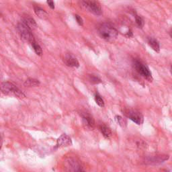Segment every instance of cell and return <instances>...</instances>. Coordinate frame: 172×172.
<instances>
[{
	"instance_id": "cell-1",
	"label": "cell",
	"mask_w": 172,
	"mask_h": 172,
	"mask_svg": "<svg viewBox=\"0 0 172 172\" xmlns=\"http://www.w3.org/2000/svg\"><path fill=\"white\" fill-rule=\"evenodd\" d=\"M100 37L108 42H113L118 36V31L108 23H103L98 28Z\"/></svg>"
},
{
	"instance_id": "cell-2",
	"label": "cell",
	"mask_w": 172,
	"mask_h": 172,
	"mask_svg": "<svg viewBox=\"0 0 172 172\" xmlns=\"http://www.w3.org/2000/svg\"><path fill=\"white\" fill-rule=\"evenodd\" d=\"M0 90L3 94L7 96H14L20 99L26 97L24 93L17 86L10 82L2 83L0 85Z\"/></svg>"
},
{
	"instance_id": "cell-10",
	"label": "cell",
	"mask_w": 172,
	"mask_h": 172,
	"mask_svg": "<svg viewBox=\"0 0 172 172\" xmlns=\"http://www.w3.org/2000/svg\"><path fill=\"white\" fill-rule=\"evenodd\" d=\"M168 155H154L149 157L145 160V163L150 165H155L163 163L165 161L168 159Z\"/></svg>"
},
{
	"instance_id": "cell-13",
	"label": "cell",
	"mask_w": 172,
	"mask_h": 172,
	"mask_svg": "<svg viewBox=\"0 0 172 172\" xmlns=\"http://www.w3.org/2000/svg\"><path fill=\"white\" fill-rule=\"evenodd\" d=\"M34 12H35V14L39 18H41V19H47V18L48 16V14L45 10V9H43L38 6H34Z\"/></svg>"
},
{
	"instance_id": "cell-4",
	"label": "cell",
	"mask_w": 172,
	"mask_h": 172,
	"mask_svg": "<svg viewBox=\"0 0 172 172\" xmlns=\"http://www.w3.org/2000/svg\"><path fill=\"white\" fill-rule=\"evenodd\" d=\"M18 29L23 41L30 43H32L34 41L31 28L28 26V24L24 20L18 24Z\"/></svg>"
},
{
	"instance_id": "cell-20",
	"label": "cell",
	"mask_w": 172,
	"mask_h": 172,
	"mask_svg": "<svg viewBox=\"0 0 172 172\" xmlns=\"http://www.w3.org/2000/svg\"><path fill=\"white\" fill-rule=\"evenodd\" d=\"M95 101L96 102V104L100 107H104L105 105L104 100L102 99V97L98 94H95Z\"/></svg>"
},
{
	"instance_id": "cell-16",
	"label": "cell",
	"mask_w": 172,
	"mask_h": 172,
	"mask_svg": "<svg viewBox=\"0 0 172 172\" xmlns=\"http://www.w3.org/2000/svg\"><path fill=\"white\" fill-rule=\"evenodd\" d=\"M88 81H89L92 84H98L102 82L101 79L96 75H88Z\"/></svg>"
},
{
	"instance_id": "cell-18",
	"label": "cell",
	"mask_w": 172,
	"mask_h": 172,
	"mask_svg": "<svg viewBox=\"0 0 172 172\" xmlns=\"http://www.w3.org/2000/svg\"><path fill=\"white\" fill-rule=\"evenodd\" d=\"M23 20L28 25V26L30 27L31 28H35L37 26L36 25V23L35 22V20H34V19L31 17H27V18H24Z\"/></svg>"
},
{
	"instance_id": "cell-26",
	"label": "cell",
	"mask_w": 172,
	"mask_h": 172,
	"mask_svg": "<svg viewBox=\"0 0 172 172\" xmlns=\"http://www.w3.org/2000/svg\"><path fill=\"white\" fill-rule=\"evenodd\" d=\"M80 172H86V171H83V169H81V171H80Z\"/></svg>"
},
{
	"instance_id": "cell-7",
	"label": "cell",
	"mask_w": 172,
	"mask_h": 172,
	"mask_svg": "<svg viewBox=\"0 0 172 172\" xmlns=\"http://www.w3.org/2000/svg\"><path fill=\"white\" fill-rule=\"evenodd\" d=\"M65 169L66 172H80L82 169L80 162L73 157H70L65 161Z\"/></svg>"
},
{
	"instance_id": "cell-6",
	"label": "cell",
	"mask_w": 172,
	"mask_h": 172,
	"mask_svg": "<svg viewBox=\"0 0 172 172\" xmlns=\"http://www.w3.org/2000/svg\"><path fill=\"white\" fill-rule=\"evenodd\" d=\"M123 114L136 125H141L143 122V116L136 110L126 109L123 111Z\"/></svg>"
},
{
	"instance_id": "cell-14",
	"label": "cell",
	"mask_w": 172,
	"mask_h": 172,
	"mask_svg": "<svg viewBox=\"0 0 172 172\" xmlns=\"http://www.w3.org/2000/svg\"><path fill=\"white\" fill-rule=\"evenodd\" d=\"M100 131L106 139H110L112 136V131L108 126L105 125H101L100 126Z\"/></svg>"
},
{
	"instance_id": "cell-8",
	"label": "cell",
	"mask_w": 172,
	"mask_h": 172,
	"mask_svg": "<svg viewBox=\"0 0 172 172\" xmlns=\"http://www.w3.org/2000/svg\"><path fill=\"white\" fill-rule=\"evenodd\" d=\"M82 122L83 125L85 126L86 129L93 130L95 126V121L93 117L87 112L81 113Z\"/></svg>"
},
{
	"instance_id": "cell-3",
	"label": "cell",
	"mask_w": 172,
	"mask_h": 172,
	"mask_svg": "<svg viewBox=\"0 0 172 172\" xmlns=\"http://www.w3.org/2000/svg\"><path fill=\"white\" fill-rule=\"evenodd\" d=\"M132 65L135 71L142 77L145 78L147 80H152V74L149 69L141 61L135 58L132 61Z\"/></svg>"
},
{
	"instance_id": "cell-25",
	"label": "cell",
	"mask_w": 172,
	"mask_h": 172,
	"mask_svg": "<svg viewBox=\"0 0 172 172\" xmlns=\"http://www.w3.org/2000/svg\"><path fill=\"white\" fill-rule=\"evenodd\" d=\"M2 145V139H1V138H0V149H1Z\"/></svg>"
},
{
	"instance_id": "cell-5",
	"label": "cell",
	"mask_w": 172,
	"mask_h": 172,
	"mask_svg": "<svg viewBox=\"0 0 172 172\" xmlns=\"http://www.w3.org/2000/svg\"><path fill=\"white\" fill-rule=\"evenodd\" d=\"M81 6L86 10L95 14L96 16H100L102 14V9L100 3L96 1H81Z\"/></svg>"
},
{
	"instance_id": "cell-17",
	"label": "cell",
	"mask_w": 172,
	"mask_h": 172,
	"mask_svg": "<svg viewBox=\"0 0 172 172\" xmlns=\"http://www.w3.org/2000/svg\"><path fill=\"white\" fill-rule=\"evenodd\" d=\"M32 45V47L34 49V52L36 53V54L38 56H42V48L41 47V46L38 45V44H37L35 41H34L31 43Z\"/></svg>"
},
{
	"instance_id": "cell-9",
	"label": "cell",
	"mask_w": 172,
	"mask_h": 172,
	"mask_svg": "<svg viewBox=\"0 0 172 172\" xmlns=\"http://www.w3.org/2000/svg\"><path fill=\"white\" fill-rule=\"evenodd\" d=\"M63 61L69 67L75 68H78L80 67V63H79L78 60L74 56L69 53L65 54L63 58Z\"/></svg>"
},
{
	"instance_id": "cell-19",
	"label": "cell",
	"mask_w": 172,
	"mask_h": 172,
	"mask_svg": "<svg viewBox=\"0 0 172 172\" xmlns=\"http://www.w3.org/2000/svg\"><path fill=\"white\" fill-rule=\"evenodd\" d=\"M135 22H136V25L138 26L139 28H142V27L144 26V24H145L144 19H142V17H141L138 15H136V14H135Z\"/></svg>"
},
{
	"instance_id": "cell-23",
	"label": "cell",
	"mask_w": 172,
	"mask_h": 172,
	"mask_svg": "<svg viewBox=\"0 0 172 172\" xmlns=\"http://www.w3.org/2000/svg\"><path fill=\"white\" fill-rule=\"evenodd\" d=\"M47 3L51 9H55V3L53 1H47Z\"/></svg>"
},
{
	"instance_id": "cell-24",
	"label": "cell",
	"mask_w": 172,
	"mask_h": 172,
	"mask_svg": "<svg viewBox=\"0 0 172 172\" xmlns=\"http://www.w3.org/2000/svg\"><path fill=\"white\" fill-rule=\"evenodd\" d=\"M132 36H133V34H132V31L130 30L126 34V36H127L128 38H130Z\"/></svg>"
},
{
	"instance_id": "cell-15",
	"label": "cell",
	"mask_w": 172,
	"mask_h": 172,
	"mask_svg": "<svg viewBox=\"0 0 172 172\" xmlns=\"http://www.w3.org/2000/svg\"><path fill=\"white\" fill-rule=\"evenodd\" d=\"M24 85L25 87H37L40 85V81H39L38 80H36V79L29 78L25 81Z\"/></svg>"
},
{
	"instance_id": "cell-21",
	"label": "cell",
	"mask_w": 172,
	"mask_h": 172,
	"mask_svg": "<svg viewBox=\"0 0 172 172\" xmlns=\"http://www.w3.org/2000/svg\"><path fill=\"white\" fill-rule=\"evenodd\" d=\"M115 119L117 121L118 123H119L121 126H124V125L125 124V122L124 119H122V118L121 116H116Z\"/></svg>"
},
{
	"instance_id": "cell-12",
	"label": "cell",
	"mask_w": 172,
	"mask_h": 172,
	"mask_svg": "<svg viewBox=\"0 0 172 172\" xmlns=\"http://www.w3.org/2000/svg\"><path fill=\"white\" fill-rule=\"evenodd\" d=\"M147 42H148L149 45L153 48V50H154L155 51L159 53L160 51V45L159 42L157 41L156 39L152 38V37H149L147 39Z\"/></svg>"
},
{
	"instance_id": "cell-22",
	"label": "cell",
	"mask_w": 172,
	"mask_h": 172,
	"mask_svg": "<svg viewBox=\"0 0 172 172\" xmlns=\"http://www.w3.org/2000/svg\"><path fill=\"white\" fill-rule=\"evenodd\" d=\"M75 18L76 21L78 23L79 25H80V26H83V19L81 16H80L79 15H77V14H76V15L75 16Z\"/></svg>"
},
{
	"instance_id": "cell-11",
	"label": "cell",
	"mask_w": 172,
	"mask_h": 172,
	"mask_svg": "<svg viewBox=\"0 0 172 172\" xmlns=\"http://www.w3.org/2000/svg\"><path fill=\"white\" fill-rule=\"evenodd\" d=\"M71 145H72L71 139L68 135L63 134L57 139L56 148H61V147L71 146Z\"/></svg>"
}]
</instances>
